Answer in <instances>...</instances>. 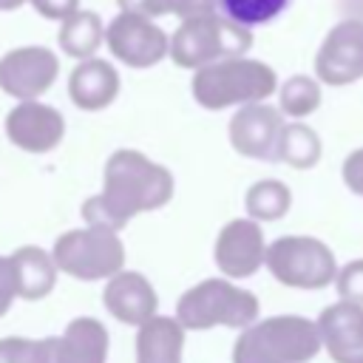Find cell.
I'll list each match as a JSON object with an SVG mask.
<instances>
[{
    "label": "cell",
    "mask_w": 363,
    "mask_h": 363,
    "mask_svg": "<svg viewBox=\"0 0 363 363\" xmlns=\"http://www.w3.org/2000/svg\"><path fill=\"white\" fill-rule=\"evenodd\" d=\"M105 45L130 68H150L170 54V37L153 23V17L136 11H119L105 26Z\"/></svg>",
    "instance_id": "ba28073f"
},
{
    "label": "cell",
    "mask_w": 363,
    "mask_h": 363,
    "mask_svg": "<svg viewBox=\"0 0 363 363\" xmlns=\"http://www.w3.org/2000/svg\"><path fill=\"white\" fill-rule=\"evenodd\" d=\"M23 3H31V0H0V11H14V9H20Z\"/></svg>",
    "instance_id": "4dcf8cb0"
},
{
    "label": "cell",
    "mask_w": 363,
    "mask_h": 363,
    "mask_svg": "<svg viewBox=\"0 0 363 363\" xmlns=\"http://www.w3.org/2000/svg\"><path fill=\"white\" fill-rule=\"evenodd\" d=\"M335 284H337V295L343 301L363 303V258L349 261L346 267H340Z\"/></svg>",
    "instance_id": "4316f807"
},
{
    "label": "cell",
    "mask_w": 363,
    "mask_h": 363,
    "mask_svg": "<svg viewBox=\"0 0 363 363\" xmlns=\"http://www.w3.org/2000/svg\"><path fill=\"white\" fill-rule=\"evenodd\" d=\"M320 99H323L320 79L306 74H295L284 79V85L278 88V108L284 111V116H292V119H303L315 113L320 108Z\"/></svg>",
    "instance_id": "603a6c76"
},
{
    "label": "cell",
    "mask_w": 363,
    "mask_h": 363,
    "mask_svg": "<svg viewBox=\"0 0 363 363\" xmlns=\"http://www.w3.org/2000/svg\"><path fill=\"white\" fill-rule=\"evenodd\" d=\"M6 136L26 153H48L65 136V119L57 108L37 99H20L6 116Z\"/></svg>",
    "instance_id": "7c38bea8"
},
{
    "label": "cell",
    "mask_w": 363,
    "mask_h": 363,
    "mask_svg": "<svg viewBox=\"0 0 363 363\" xmlns=\"http://www.w3.org/2000/svg\"><path fill=\"white\" fill-rule=\"evenodd\" d=\"M252 48V31L224 11L184 17L170 34V60L179 68H201L224 57H241Z\"/></svg>",
    "instance_id": "277c9868"
},
{
    "label": "cell",
    "mask_w": 363,
    "mask_h": 363,
    "mask_svg": "<svg viewBox=\"0 0 363 363\" xmlns=\"http://www.w3.org/2000/svg\"><path fill=\"white\" fill-rule=\"evenodd\" d=\"M320 136L303 125V122H289L281 130V142H278V162H286L295 170H309L318 164L320 159Z\"/></svg>",
    "instance_id": "44dd1931"
},
{
    "label": "cell",
    "mask_w": 363,
    "mask_h": 363,
    "mask_svg": "<svg viewBox=\"0 0 363 363\" xmlns=\"http://www.w3.org/2000/svg\"><path fill=\"white\" fill-rule=\"evenodd\" d=\"M102 298H105V309L130 326H142L145 320H150L156 315V303H159V298L145 275L122 272V269L108 278Z\"/></svg>",
    "instance_id": "9a60e30c"
},
{
    "label": "cell",
    "mask_w": 363,
    "mask_h": 363,
    "mask_svg": "<svg viewBox=\"0 0 363 363\" xmlns=\"http://www.w3.org/2000/svg\"><path fill=\"white\" fill-rule=\"evenodd\" d=\"M216 264L227 278H250L267 264L264 233L255 218H233L216 238Z\"/></svg>",
    "instance_id": "4fadbf2b"
},
{
    "label": "cell",
    "mask_w": 363,
    "mask_h": 363,
    "mask_svg": "<svg viewBox=\"0 0 363 363\" xmlns=\"http://www.w3.org/2000/svg\"><path fill=\"white\" fill-rule=\"evenodd\" d=\"M60 48L74 57V60H88L99 51V45L105 43V26L102 17L96 11H85L77 9L71 17L60 20V34H57Z\"/></svg>",
    "instance_id": "ffe728a7"
},
{
    "label": "cell",
    "mask_w": 363,
    "mask_h": 363,
    "mask_svg": "<svg viewBox=\"0 0 363 363\" xmlns=\"http://www.w3.org/2000/svg\"><path fill=\"white\" fill-rule=\"evenodd\" d=\"M184 326L179 318L153 315L139 326L136 335V363H182Z\"/></svg>",
    "instance_id": "ac0fdd59"
},
{
    "label": "cell",
    "mask_w": 363,
    "mask_h": 363,
    "mask_svg": "<svg viewBox=\"0 0 363 363\" xmlns=\"http://www.w3.org/2000/svg\"><path fill=\"white\" fill-rule=\"evenodd\" d=\"M108 329L96 318H74L60 337H51V363H105Z\"/></svg>",
    "instance_id": "e0dca14e"
},
{
    "label": "cell",
    "mask_w": 363,
    "mask_h": 363,
    "mask_svg": "<svg viewBox=\"0 0 363 363\" xmlns=\"http://www.w3.org/2000/svg\"><path fill=\"white\" fill-rule=\"evenodd\" d=\"M323 346L318 323L301 315H275L250 323L235 346L233 363H306Z\"/></svg>",
    "instance_id": "3957f363"
},
{
    "label": "cell",
    "mask_w": 363,
    "mask_h": 363,
    "mask_svg": "<svg viewBox=\"0 0 363 363\" xmlns=\"http://www.w3.org/2000/svg\"><path fill=\"white\" fill-rule=\"evenodd\" d=\"M315 77L332 88L363 77V20H340L326 31L315 54Z\"/></svg>",
    "instance_id": "9c48e42d"
},
{
    "label": "cell",
    "mask_w": 363,
    "mask_h": 363,
    "mask_svg": "<svg viewBox=\"0 0 363 363\" xmlns=\"http://www.w3.org/2000/svg\"><path fill=\"white\" fill-rule=\"evenodd\" d=\"M318 329L335 363H363V303L340 298L320 312Z\"/></svg>",
    "instance_id": "5bb4252c"
},
{
    "label": "cell",
    "mask_w": 363,
    "mask_h": 363,
    "mask_svg": "<svg viewBox=\"0 0 363 363\" xmlns=\"http://www.w3.org/2000/svg\"><path fill=\"white\" fill-rule=\"evenodd\" d=\"M284 111L264 105V102H250L241 105L233 119H230V145L235 153L247 159H261V162H275L278 159V142L284 130Z\"/></svg>",
    "instance_id": "8fae6325"
},
{
    "label": "cell",
    "mask_w": 363,
    "mask_h": 363,
    "mask_svg": "<svg viewBox=\"0 0 363 363\" xmlns=\"http://www.w3.org/2000/svg\"><path fill=\"white\" fill-rule=\"evenodd\" d=\"M343 182H346V187L352 193L363 196V147H357V150H352L346 156V162H343Z\"/></svg>",
    "instance_id": "f546056e"
},
{
    "label": "cell",
    "mask_w": 363,
    "mask_h": 363,
    "mask_svg": "<svg viewBox=\"0 0 363 363\" xmlns=\"http://www.w3.org/2000/svg\"><path fill=\"white\" fill-rule=\"evenodd\" d=\"M60 74V60L45 45H20L0 57V91L14 99H37Z\"/></svg>",
    "instance_id": "30bf717a"
},
{
    "label": "cell",
    "mask_w": 363,
    "mask_h": 363,
    "mask_svg": "<svg viewBox=\"0 0 363 363\" xmlns=\"http://www.w3.org/2000/svg\"><path fill=\"white\" fill-rule=\"evenodd\" d=\"M0 363H51V337H45V340L3 337L0 340Z\"/></svg>",
    "instance_id": "484cf974"
},
{
    "label": "cell",
    "mask_w": 363,
    "mask_h": 363,
    "mask_svg": "<svg viewBox=\"0 0 363 363\" xmlns=\"http://www.w3.org/2000/svg\"><path fill=\"white\" fill-rule=\"evenodd\" d=\"M173 199V173L145 153L122 147L105 162V187L82 204L88 224L122 230L133 216L159 210Z\"/></svg>",
    "instance_id": "6da1fadb"
},
{
    "label": "cell",
    "mask_w": 363,
    "mask_h": 363,
    "mask_svg": "<svg viewBox=\"0 0 363 363\" xmlns=\"http://www.w3.org/2000/svg\"><path fill=\"white\" fill-rule=\"evenodd\" d=\"M17 295H20V289H17L14 261H11V255H9V258L0 255V318L9 312V306H11V301H14Z\"/></svg>",
    "instance_id": "83f0119b"
},
{
    "label": "cell",
    "mask_w": 363,
    "mask_h": 363,
    "mask_svg": "<svg viewBox=\"0 0 363 363\" xmlns=\"http://www.w3.org/2000/svg\"><path fill=\"white\" fill-rule=\"evenodd\" d=\"M267 269L295 289H323L337 278L335 252L312 235H284L267 247Z\"/></svg>",
    "instance_id": "52a82bcc"
},
{
    "label": "cell",
    "mask_w": 363,
    "mask_h": 363,
    "mask_svg": "<svg viewBox=\"0 0 363 363\" xmlns=\"http://www.w3.org/2000/svg\"><path fill=\"white\" fill-rule=\"evenodd\" d=\"M31 6L45 20H65L79 9V0H31Z\"/></svg>",
    "instance_id": "f1b7e54d"
},
{
    "label": "cell",
    "mask_w": 363,
    "mask_h": 363,
    "mask_svg": "<svg viewBox=\"0 0 363 363\" xmlns=\"http://www.w3.org/2000/svg\"><path fill=\"white\" fill-rule=\"evenodd\" d=\"M289 3L292 0H218V9L230 20L252 28V26H267L278 20L289 9Z\"/></svg>",
    "instance_id": "d4e9b609"
},
{
    "label": "cell",
    "mask_w": 363,
    "mask_h": 363,
    "mask_svg": "<svg viewBox=\"0 0 363 363\" xmlns=\"http://www.w3.org/2000/svg\"><path fill=\"white\" fill-rule=\"evenodd\" d=\"M54 261L62 272L79 281H99L122 269L125 244L116 235V230L102 224H88L82 230H71L57 238Z\"/></svg>",
    "instance_id": "8992f818"
},
{
    "label": "cell",
    "mask_w": 363,
    "mask_h": 363,
    "mask_svg": "<svg viewBox=\"0 0 363 363\" xmlns=\"http://www.w3.org/2000/svg\"><path fill=\"white\" fill-rule=\"evenodd\" d=\"M289 204H292V193L278 179H261L244 196V207L255 221H278L281 216H286Z\"/></svg>",
    "instance_id": "7402d4cb"
},
{
    "label": "cell",
    "mask_w": 363,
    "mask_h": 363,
    "mask_svg": "<svg viewBox=\"0 0 363 363\" xmlns=\"http://www.w3.org/2000/svg\"><path fill=\"white\" fill-rule=\"evenodd\" d=\"M119 11H136L145 17H164L176 14L179 20L207 14L218 9V0H116Z\"/></svg>",
    "instance_id": "cb8c5ba5"
},
{
    "label": "cell",
    "mask_w": 363,
    "mask_h": 363,
    "mask_svg": "<svg viewBox=\"0 0 363 363\" xmlns=\"http://www.w3.org/2000/svg\"><path fill=\"white\" fill-rule=\"evenodd\" d=\"M14 272H17V289L26 301L45 298L57 284V261L40 247H20L14 255Z\"/></svg>",
    "instance_id": "d6986e66"
},
{
    "label": "cell",
    "mask_w": 363,
    "mask_h": 363,
    "mask_svg": "<svg viewBox=\"0 0 363 363\" xmlns=\"http://www.w3.org/2000/svg\"><path fill=\"white\" fill-rule=\"evenodd\" d=\"M68 96L79 111H102L119 96V71L99 57L79 60L68 77Z\"/></svg>",
    "instance_id": "2e32d148"
},
{
    "label": "cell",
    "mask_w": 363,
    "mask_h": 363,
    "mask_svg": "<svg viewBox=\"0 0 363 363\" xmlns=\"http://www.w3.org/2000/svg\"><path fill=\"white\" fill-rule=\"evenodd\" d=\"M176 318L184 329H247L258 318V298L227 278H207L179 298Z\"/></svg>",
    "instance_id": "5b68a950"
},
{
    "label": "cell",
    "mask_w": 363,
    "mask_h": 363,
    "mask_svg": "<svg viewBox=\"0 0 363 363\" xmlns=\"http://www.w3.org/2000/svg\"><path fill=\"white\" fill-rule=\"evenodd\" d=\"M193 99L207 111H224L230 105L264 102L278 91V74L272 65L252 57H224L193 71Z\"/></svg>",
    "instance_id": "7a4b0ae2"
}]
</instances>
